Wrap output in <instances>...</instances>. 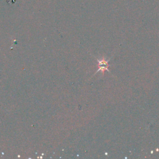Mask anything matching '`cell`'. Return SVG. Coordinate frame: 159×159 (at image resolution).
<instances>
[{
	"instance_id": "obj_1",
	"label": "cell",
	"mask_w": 159,
	"mask_h": 159,
	"mask_svg": "<svg viewBox=\"0 0 159 159\" xmlns=\"http://www.w3.org/2000/svg\"><path fill=\"white\" fill-rule=\"evenodd\" d=\"M102 65H104V66H107V65H108V64H107L106 62H105V61L103 60V61H101V62H99V65H100V66H102ZM101 69H106V70H107V68H105L104 66L101 67L100 68V70H101Z\"/></svg>"
}]
</instances>
